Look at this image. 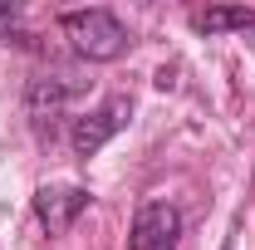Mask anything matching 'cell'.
<instances>
[{
    "label": "cell",
    "instance_id": "6da1fadb",
    "mask_svg": "<svg viewBox=\"0 0 255 250\" xmlns=\"http://www.w3.org/2000/svg\"><path fill=\"white\" fill-rule=\"evenodd\" d=\"M59 30H64V39L74 44V54H84V59H94V64H113L118 54H128V44H132V39H128V25L113 10H103V5L64 10Z\"/></svg>",
    "mask_w": 255,
    "mask_h": 250
},
{
    "label": "cell",
    "instance_id": "7a4b0ae2",
    "mask_svg": "<svg viewBox=\"0 0 255 250\" xmlns=\"http://www.w3.org/2000/svg\"><path fill=\"white\" fill-rule=\"evenodd\" d=\"M128 118H132V98H123V94L103 98V103L89 108L84 118H74V127H69V147H74V157L89 162L103 142H113V137L128 127Z\"/></svg>",
    "mask_w": 255,
    "mask_h": 250
},
{
    "label": "cell",
    "instance_id": "3957f363",
    "mask_svg": "<svg viewBox=\"0 0 255 250\" xmlns=\"http://www.w3.org/2000/svg\"><path fill=\"white\" fill-rule=\"evenodd\" d=\"M128 250H182V211L172 201H142L128 231Z\"/></svg>",
    "mask_w": 255,
    "mask_h": 250
},
{
    "label": "cell",
    "instance_id": "277c9868",
    "mask_svg": "<svg viewBox=\"0 0 255 250\" xmlns=\"http://www.w3.org/2000/svg\"><path fill=\"white\" fill-rule=\"evenodd\" d=\"M89 187H74V182H44L34 191V216L44 226V236H64L74 221L89 211Z\"/></svg>",
    "mask_w": 255,
    "mask_h": 250
},
{
    "label": "cell",
    "instance_id": "5b68a950",
    "mask_svg": "<svg viewBox=\"0 0 255 250\" xmlns=\"http://www.w3.org/2000/svg\"><path fill=\"white\" fill-rule=\"evenodd\" d=\"M79 94H84V79H74V74H44V79H30L25 108L34 113V123H44V118H59Z\"/></svg>",
    "mask_w": 255,
    "mask_h": 250
},
{
    "label": "cell",
    "instance_id": "8992f818",
    "mask_svg": "<svg viewBox=\"0 0 255 250\" xmlns=\"http://www.w3.org/2000/svg\"><path fill=\"white\" fill-rule=\"evenodd\" d=\"M196 34H251L255 39V10H241V5H211V10H191L187 15Z\"/></svg>",
    "mask_w": 255,
    "mask_h": 250
},
{
    "label": "cell",
    "instance_id": "52a82bcc",
    "mask_svg": "<svg viewBox=\"0 0 255 250\" xmlns=\"http://www.w3.org/2000/svg\"><path fill=\"white\" fill-rule=\"evenodd\" d=\"M0 39H5V44H10V39H15V44L30 39V30H25V20H20L15 5H0Z\"/></svg>",
    "mask_w": 255,
    "mask_h": 250
}]
</instances>
